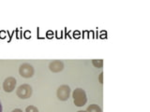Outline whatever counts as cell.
<instances>
[{
    "label": "cell",
    "mask_w": 150,
    "mask_h": 112,
    "mask_svg": "<svg viewBox=\"0 0 150 112\" xmlns=\"http://www.w3.org/2000/svg\"><path fill=\"white\" fill-rule=\"evenodd\" d=\"M102 78H103V73H100V83H103Z\"/></svg>",
    "instance_id": "obj_10"
},
{
    "label": "cell",
    "mask_w": 150,
    "mask_h": 112,
    "mask_svg": "<svg viewBox=\"0 0 150 112\" xmlns=\"http://www.w3.org/2000/svg\"><path fill=\"white\" fill-rule=\"evenodd\" d=\"M16 79L13 77H8L3 82V89L6 92H11L16 86Z\"/></svg>",
    "instance_id": "obj_5"
},
{
    "label": "cell",
    "mask_w": 150,
    "mask_h": 112,
    "mask_svg": "<svg viewBox=\"0 0 150 112\" xmlns=\"http://www.w3.org/2000/svg\"><path fill=\"white\" fill-rule=\"evenodd\" d=\"M11 112H23V110H21L20 108H15V109H13Z\"/></svg>",
    "instance_id": "obj_11"
},
{
    "label": "cell",
    "mask_w": 150,
    "mask_h": 112,
    "mask_svg": "<svg viewBox=\"0 0 150 112\" xmlns=\"http://www.w3.org/2000/svg\"><path fill=\"white\" fill-rule=\"evenodd\" d=\"M72 97H73L74 105L76 106H83L87 102L86 93L82 88L75 89L72 93Z\"/></svg>",
    "instance_id": "obj_1"
},
{
    "label": "cell",
    "mask_w": 150,
    "mask_h": 112,
    "mask_svg": "<svg viewBox=\"0 0 150 112\" xmlns=\"http://www.w3.org/2000/svg\"><path fill=\"white\" fill-rule=\"evenodd\" d=\"M19 73L23 77L25 78H29L33 77L34 75V67L32 66L30 64H23L20 65V68H19Z\"/></svg>",
    "instance_id": "obj_3"
},
{
    "label": "cell",
    "mask_w": 150,
    "mask_h": 112,
    "mask_svg": "<svg viewBox=\"0 0 150 112\" xmlns=\"http://www.w3.org/2000/svg\"><path fill=\"white\" fill-rule=\"evenodd\" d=\"M0 112H2V105H1V102H0Z\"/></svg>",
    "instance_id": "obj_12"
},
{
    "label": "cell",
    "mask_w": 150,
    "mask_h": 112,
    "mask_svg": "<svg viewBox=\"0 0 150 112\" xmlns=\"http://www.w3.org/2000/svg\"><path fill=\"white\" fill-rule=\"evenodd\" d=\"M92 64H93V65L95 67H97V68H101L102 66H103V60H101V59H94V60H92Z\"/></svg>",
    "instance_id": "obj_8"
},
{
    "label": "cell",
    "mask_w": 150,
    "mask_h": 112,
    "mask_svg": "<svg viewBox=\"0 0 150 112\" xmlns=\"http://www.w3.org/2000/svg\"><path fill=\"white\" fill-rule=\"evenodd\" d=\"M63 68H64V64H63V62H61L59 60L53 61V62L50 63V64H49V69L54 73L61 72L63 70Z\"/></svg>",
    "instance_id": "obj_6"
},
{
    "label": "cell",
    "mask_w": 150,
    "mask_h": 112,
    "mask_svg": "<svg viewBox=\"0 0 150 112\" xmlns=\"http://www.w3.org/2000/svg\"><path fill=\"white\" fill-rule=\"evenodd\" d=\"M32 87L28 84H23V85L19 86L17 88L16 94L21 99H27L32 95Z\"/></svg>",
    "instance_id": "obj_2"
},
{
    "label": "cell",
    "mask_w": 150,
    "mask_h": 112,
    "mask_svg": "<svg viewBox=\"0 0 150 112\" xmlns=\"http://www.w3.org/2000/svg\"><path fill=\"white\" fill-rule=\"evenodd\" d=\"M56 94L60 101H67L70 95V88L68 85H61L57 89Z\"/></svg>",
    "instance_id": "obj_4"
},
{
    "label": "cell",
    "mask_w": 150,
    "mask_h": 112,
    "mask_svg": "<svg viewBox=\"0 0 150 112\" xmlns=\"http://www.w3.org/2000/svg\"><path fill=\"white\" fill-rule=\"evenodd\" d=\"M77 112H86V111H83V110H79V111H77Z\"/></svg>",
    "instance_id": "obj_13"
},
{
    "label": "cell",
    "mask_w": 150,
    "mask_h": 112,
    "mask_svg": "<svg viewBox=\"0 0 150 112\" xmlns=\"http://www.w3.org/2000/svg\"><path fill=\"white\" fill-rule=\"evenodd\" d=\"M86 112H102V110L98 105L93 104V105H90L87 107Z\"/></svg>",
    "instance_id": "obj_7"
},
{
    "label": "cell",
    "mask_w": 150,
    "mask_h": 112,
    "mask_svg": "<svg viewBox=\"0 0 150 112\" xmlns=\"http://www.w3.org/2000/svg\"><path fill=\"white\" fill-rule=\"evenodd\" d=\"M25 112H39V109L34 106H29L25 108Z\"/></svg>",
    "instance_id": "obj_9"
}]
</instances>
